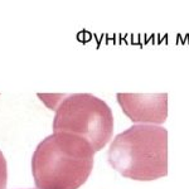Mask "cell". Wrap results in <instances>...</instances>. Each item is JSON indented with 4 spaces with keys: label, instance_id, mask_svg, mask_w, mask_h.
<instances>
[{
    "label": "cell",
    "instance_id": "1",
    "mask_svg": "<svg viewBox=\"0 0 189 189\" xmlns=\"http://www.w3.org/2000/svg\"><path fill=\"white\" fill-rule=\"evenodd\" d=\"M95 150L81 136L54 132L42 140L32 158L38 189H78L93 168Z\"/></svg>",
    "mask_w": 189,
    "mask_h": 189
},
{
    "label": "cell",
    "instance_id": "2",
    "mask_svg": "<svg viewBox=\"0 0 189 189\" xmlns=\"http://www.w3.org/2000/svg\"><path fill=\"white\" fill-rule=\"evenodd\" d=\"M168 130L160 125H132L115 136L107 160L125 178L151 182L169 170Z\"/></svg>",
    "mask_w": 189,
    "mask_h": 189
},
{
    "label": "cell",
    "instance_id": "3",
    "mask_svg": "<svg viewBox=\"0 0 189 189\" xmlns=\"http://www.w3.org/2000/svg\"><path fill=\"white\" fill-rule=\"evenodd\" d=\"M53 131L83 137L96 153L112 137L114 115L105 101L91 93L64 95V100L56 110Z\"/></svg>",
    "mask_w": 189,
    "mask_h": 189
},
{
    "label": "cell",
    "instance_id": "4",
    "mask_svg": "<svg viewBox=\"0 0 189 189\" xmlns=\"http://www.w3.org/2000/svg\"><path fill=\"white\" fill-rule=\"evenodd\" d=\"M116 99L135 125H160L168 117V93H117Z\"/></svg>",
    "mask_w": 189,
    "mask_h": 189
},
{
    "label": "cell",
    "instance_id": "5",
    "mask_svg": "<svg viewBox=\"0 0 189 189\" xmlns=\"http://www.w3.org/2000/svg\"><path fill=\"white\" fill-rule=\"evenodd\" d=\"M8 182V167H7V160L0 151V189H5Z\"/></svg>",
    "mask_w": 189,
    "mask_h": 189
}]
</instances>
